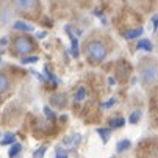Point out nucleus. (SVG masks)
<instances>
[{
  "mask_svg": "<svg viewBox=\"0 0 158 158\" xmlns=\"http://www.w3.org/2000/svg\"><path fill=\"white\" fill-rule=\"evenodd\" d=\"M85 55L93 63H102L108 56V47L102 39L91 38L85 42Z\"/></svg>",
  "mask_w": 158,
  "mask_h": 158,
  "instance_id": "1",
  "label": "nucleus"
},
{
  "mask_svg": "<svg viewBox=\"0 0 158 158\" xmlns=\"http://www.w3.org/2000/svg\"><path fill=\"white\" fill-rule=\"evenodd\" d=\"M139 75H141V83L146 86L155 85L156 78H158V66L155 61L152 60H144L141 63V69H139Z\"/></svg>",
  "mask_w": 158,
  "mask_h": 158,
  "instance_id": "2",
  "label": "nucleus"
},
{
  "mask_svg": "<svg viewBox=\"0 0 158 158\" xmlns=\"http://www.w3.org/2000/svg\"><path fill=\"white\" fill-rule=\"evenodd\" d=\"M33 50H35V44H33V39L28 36H17L11 44V52L16 56H25L31 53Z\"/></svg>",
  "mask_w": 158,
  "mask_h": 158,
  "instance_id": "3",
  "label": "nucleus"
},
{
  "mask_svg": "<svg viewBox=\"0 0 158 158\" xmlns=\"http://www.w3.org/2000/svg\"><path fill=\"white\" fill-rule=\"evenodd\" d=\"M13 5L20 13H31L38 5V0H13Z\"/></svg>",
  "mask_w": 158,
  "mask_h": 158,
  "instance_id": "4",
  "label": "nucleus"
},
{
  "mask_svg": "<svg viewBox=\"0 0 158 158\" xmlns=\"http://www.w3.org/2000/svg\"><path fill=\"white\" fill-rule=\"evenodd\" d=\"M66 33L71 39V52H72V56L77 58L78 56V38L74 36V33L71 31V25H66Z\"/></svg>",
  "mask_w": 158,
  "mask_h": 158,
  "instance_id": "5",
  "label": "nucleus"
},
{
  "mask_svg": "<svg viewBox=\"0 0 158 158\" xmlns=\"http://www.w3.org/2000/svg\"><path fill=\"white\" fill-rule=\"evenodd\" d=\"M143 33H144V28H143V27H136V28H130V30L124 31L122 36H124L125 39H136V38H139Z\"/></svg>",
  "mask_w": 158,
  "mask_h": 158,
  "instance_id": "6",
  "label": "nucleus"
},
{
  "mask_svg": "<svg viewBox=\"0 0 158 158\" xmlns=\"http://www.w3.org/2000/svg\"><path fill=\"white\" fill-rule=\"evenodd\" d=\"M11 86V81H10V77L3 72H0V94L6 93Z\"/></svg>",
  "mask_w": 158,
  "mask_h": 158,
  "instance_id": "7",
  "label": "nucleus"
},
{
  "mask_svg": "<svg viewBox=\"0 0 158 158\" xmlns=\"http://www.w3.org/2000/svg\"><path fill=\"white\" fill-rule=\"evenodd\" d=\"M13 28H14V30H17V31H27V33L35 30V27H33V25L27 24V22H24V20H17V22H14Z\"/></svg>",
  "mask_w": 158,
  "mask_h": 158,
  "instance_id": "8",
  "label": "nucleus"
},
{
  "mask_svg": "<svg viewBox=\"0 0 158 158\" xmlns=\"http://www.w3.org/2000/svg\"><path fill=\"white\" fill-rule=\"evenodd\" d=\"M50 102H52V105L61 108V106H64V103H66V94H64V93L53 94V96L50 97Z\"/></svg>",
  "mask_w": 158,
  "mask_h": 158,
  "instance_id": "9",
  "label": "nucleus"
},
{
  "mask_svg": "<svg viewBox=\"0 0 158 158\" xmlns=\"http://www.w3.org/2000/svg\"><path fill=\"white\" fill-rule=\"evenodd\" d=\"M80 139H81V135L74 133V135H69V136H66V138L63 139V144H64V146H77V144L80 143Z\"/></svg>",
  "mask_w": 158,
  "mask_h": 158,
  "instance_id": "10",
  "label": "nucleus"
},
{
  "mask_svg": "<svg viewBox=\"0 0 158 158\" xmlns=\"http://www.w3.org/2000/svg\"><path fill=\"white\" fill-rule=\"evenodd\" d=\"M136 49L138 50H146V52H152L153 50V46L149 39H139V42L136 44Z\"/></svg>",
  "mask_w": 158,
  "mask_h": 158,
  "instance_id": "11",
  "label": "nucleus"
},
{
  "mask_svg": "<svg viewBox=\"0 0 158 158\" xmlns=\"http://www.w3.org/2000/svg\"><path fill=\"white\" fill-rule=\"evenodd\" d=\"M111 131H113V128H111V127H110V128H97V133L100 135V138H102V143H103V144H106V143H108Z\"/></svg>",
  "mask_w": 158,
  "mask_h": 158,
  "instance_id": "12",
  "label": "nucleus"
},
{
  "mask_svg": "<svg viewBox=\"0 0 158 158\" xmlns=\"http://www.w3.org/2000/svg\"><path fill=\"white\" fill-rule=\"evenodd\" d=\"M130 146H131V143H130L128 139H121V141L116 144V152H118V153H122V152L127 150Z\"/></svg>",
  "mask_w": 158,
  "mask_h": 158,
  "instance_id": "13",
  "label": "nucleus"
},
{
  "mask_svg": "<svg viewBox=\"0 0 158 158\" xmlns=\"http://www.w3.org/2000/svg\"><path fill=\"white\" fill-rule=\"evenodd\" d=\"M85 97H86V88L85 86H80L77 91H75V94H74V100L75 102H81Z\"/></svg>",
  "mask_w": 158,
  "mask_h": 158,
  "instance_id": "14",
  "label": "nucleus"
},
{
  "mask_svg": "<svg viewBox=\"0 0 158 158\" xmlns=\"http://www.w3.org/2000/svg\"><path fill=\"white\" fill-rule=\"evenodd\" d=\"M16 143V136L13 133H5V136L2 138V141H0V144L2 146H8V144H14Z\"/></svg>",
  "mask_w": 158,
  "mask_h": 158,
  "instance_id": "15",
  "label": "nucleus"
},
{
  "mask_svg": "<svg viewBox=\"0 0 158 158\" xmlns=\"http://www.w3.org/2000/svg\"><path fill=\"white\" fill-rule=\"evenodd\" d=\"M124 124H125L124 118H114V119L110 121V127L111 128H121V127H124Z\"/></svg>",
  "mask_w": 158,
  "mask_h": 158,
  "instance_id": "16",
  "label": "nucleus"
},
{
  "mask_svg": "<svg viewBox=\"0 0 158 158\" xmlns=\"http://www.w3.org/2000/svg\"><path fill=\"white\" fill-rule=\"evenodd\" d=\"M44 74H46V77L49 78V81H50L53 86H56V85H58V78H56V77H55V75H53V74L49 71V66L44 67Z\"/></svg>",
  "mask_w": 158,
  "mask_h": 158,
  "instance_id": "17",
  "label": "nucleus"
},
{
  "mask_svg": "<svg viewBox=\"0 0 158 158\" xmlns=\"http://www.w3.org/2000/svg\"><path fill=\"white\" fill-rule=\"evenodd\" d=\"M22 150V146L19 144V143H14L13 146H11V149H10V152H8V155H10V158H14L19 152Z\"/></svg>",
  "mask_w": 158,
  "mask_h": 158,
  "instance_id": "18",
  "label": "nucleus"
},
{
  "mask_svg": "<svg viewBox=\"0 0 158 158\" xmlns=\"http://www.w3.org/2000/svg\"><path fill=\"white\" fill-rule=\"evenodd\" d=\"M139 118H141V111L139 110H135L131 114H130V118H128V122L130 124H138Z\"/></svg>",
  "mask_w": 158,
  "mask_h": 158,
  "instance_id": "19",
  "label": "nucleus"
},
{
  "mask_svg": "<svg viewBox=\"0 0 158 158\" xmlns=\"http://www.w3.org/2000/svg\"><path fill=\"white\" fill-rule=\"evenodd\" d=\"M44 114H46V118H47L49 121H55V119H56L55 111H53L50 106H44Z\"/></svg>",
  "mask_w": 158,
  "mask_h": 158,
  "instance_id": "20",
  "label": "nucleus"
},
{
  "mask_svg": "<svg viewBox=\"0 0 158 158\" xmlns=\"http://www.w3.org/2000/svg\"><path fill=\"white\" fill-rule=\"evenodd\" d=\"M38 56L35 55V56H22V60H20V63L22 64H33V63H38Z\"/></svg>",
  "mask_w": 158,
  "mask_h": 158,
  "instance_id": "21",
  "label": "nucleus"
},
{
  "mask_svg": "<svg viewBox=\"0 0 158 158\" xmlns=\"http://www.w3.org/2000/svg\"><path fill=\"white\" fill-rule=\"evenodd\" d=\"M46 150H47V147H46V146H41L38 150H35L33 158H44V153H46Z\"/></svg>",
  "mask_w": 158,
  "mask_h": 158,
  "instance_id": "22",
  "label": "nucleus"
},
{
  "mask_svg": "<svg viewBox=\"0 0 158 158\" xmlns=\"http://www.w3.org/2000/svg\"><path fill=\"white\" fill-rule=\"evenodd\" d=\"M114 103H116V99H114V97H111L110 100H106V102L102 103V108H103V110H108V108H111Z\"/></svg>",
  "mask_w": 158,
  "mask_h": 158,
  "instance_id": "23",
  "label": "nucleus"
},
{
  "mask_svg": "<svg viewBox=\"0 0 158 158\" xmlns=\"http://www.w3.org/2000/svg\"><path fill=\"white\" fill-rule=\"evenodd\" d=\"M150 22H152V28H153V33H155V31L158 30V13L152 16V19H150Z\"/></svg>",
  "mask_w": 158,
  "mask_h": 158,
  "instance_id": "24",
  "label": "nucleus"
},
{
  "mask_svg": "<svg viewBox=\"0 0 158 158\" xmlns=\"http://www.w3.org/2000/svg\"><path fill=\"white\" fill-rule=\"evenodd\" d=\"M55 158H67V152L63 147H56V156Z\"/></svg>",
  "mask_w": 158,
  "mask_h": 158,
  "instance_id": "25",
  "label": "nucleus"
},
{
  "mask_svg": "<svg viewBox=\"0 0 158 158\" xmlns=\"http://www.w3.org/2000/svg\"><path fill=\"white\" fill-rule=\"evenodd\" d=\"M46 35H47L46 31H39V33H36V38L38 39H42V38H46Z\"/></svg>",
  "mask_w": 158,
  "mask_h": 158,
  "instance_id": "26",
  "label": "nucleus"
},
{
  "mask_svg": "<svg viewBox=\"0 0 158 158\" xmlns=\"http://www.w3.org/2000/svg\"><path fill=\"white\" fill-rule=\"evenodd\" d=\"M6 44H8V39H6V38H2V39H0V46H2V47H5Z\"/></svg>",
  "mask_w": 158,
  "mask_h": 158,
  "instance_id": "27",
  "label": "nucleus"
}]
</instances>
